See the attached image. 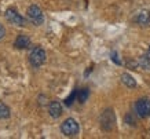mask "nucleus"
Listing matches in <instances>:
<instances>
[{"label":"nucleus","instance_id":"ddd939ff","mask_svg":"<svg viewBox=\"0 0 150 139\" xmlns=\"http://www.w3.org/2000/svg\"><path fill=\"white\" fill-rule=\"evenodd\" d=\"M139 65H141L143 69H149L150 67V55H142L141 59H139Z\"/></svg>","mask_w":150,"mask_h":139},{"label":"nucleus","instance_id":"9b49d317","mask_svg":"<svg viewBox=\"0 0 150 139\" xmlns=\"http://www.w3.org/2000/svg\"><path fill=\"white\" fill-rule=\"evenodd\" d=\"M90 96V90L88 88H81L77 91V101L80 103H84Z\"/></svg>","mask_w":150,"mask_h":139},{"label":"nucleus","instance_id":"423d86ee","mask_svg":"<svg viewBox=\"0 0 150 139\" xmlns=\"http://www.w3.org/2000/svg\"><path fill=\"white\" fill-rule=\"evenodd\" d=\"M6 18L8 21L10 23H13V25H17V26H25V18H23L22 15L17 11L15 9H8L6 11Z\"/></svg>","mask_w":150,"mask_h":139},{"label":"nucleus","instance_id":"0eeeda50","mask_svg":"<svg viewBox=\"0 0 150 139\" xmlns=\"http://www.w3.org/2000/svg\"><path fill=\"white\" fill-rule=\"evenodd\" d=\"M48 112H50V116L52 118H58L61 114H62V105L58 101H52L48 106Z\"/></svg>","mask_w":150,"mask_h":139},{"label":"nucleus","instance_id":"f3484780","mask_svg":"<svg viewBox=\"0 0 150 139\" xmlns=\"http://www.w3.org/2000/svg\"><path fill=\"white\" fill-rule=\"evenodd\" d=\"M149 50H150V47H149Z\"/></svg>","mask_w":150,"mask_h":139},{"label":"nucleus","instance_id":"39448f33","mask_svg":"<svg viewBox=\"0 0 150 139\" xmlns=\"http://www.w3.org/2000/svg\"><path fill=\"white\" fill-rule=\"evenodd\" d=\"M135 113L141 118L150 116V99L149 98H141L135 102Z\"/></svg>","mask_w":150,"mask_h":139},{"label":"nucleus","instance_id":"6e6552de","mask_svg":"<svg viewBox=\"0 0 150 139\" xmlns=\"http://www.w3.org/2000/svg\"><path fill=\"white\" fill-rule=\"evenodd\" d=\"M14 45L19 50L28 48V47L30 45V39H29V36H26V35H18V37L15 39Z\"/></svg>","mask_w":150,"mask_h":139},{"label":"nucleus","instance_id":"20e7f679","mask_svg":"<svg viewBox=\"0 0 150 139\" xmlns=\"http://www.w3.org/2000/svg\"><path fill=\"white\" fill-rule=\"evenodd\" d=\"M28 18L29 21L33 23V25H41L44 22V15H43V11L40 10V7L36 4H32L26 11Z\"/></svg>","mask_w":150,"mask_h":139},{"label":"nucleus","instance_id":"2eb2a0df","mask_svg":"<svg viewBox=\"0 0 150 139\" xmlns=\"http://www.w3.org/2000/svg\"><path fill=\"white\" fill-rule=\"evenodd\" d=\"M110 57H112V59H113V62H116L117 65H121V61L118 59L117 52H112V55H110Z\"/></svg>","mask_w":150,"mask_h":139},{"label":"nucleus","instance_id":"7ed1b4c3","mask_svg":"<svg viewBox=\"0 0 150 139\" xmlns=\"http://www.w3.org/2000/svg\"><path fill=\"white\" fill-rule=\"evenodd\" d=\"M29 62L33 67H40L46 62V51L41 47H35L29 54Z\"/></svg>","mask_w":150,"mask_h":139},{"label":"nucleus","instance_id":"f8f14e48","mask_svg":"<svg viewBox=\"0 0 150 139\" xmlns=\"http://www.w3.org/2000/svg\"><path fill=\"white\" fill-rule=\"evenodd\" d=\"M10 117V109L6 103L0 102V120H4Z\"/></svg>","mask_w":150,"mask_h":139},{"label":"nucleus","instance_id":"4468645a","mask_svg":"<svg viewBox=\"0 0 150 139\" xmlns=\"http://www.w3.org/2000/svg\"><path fill=\"white\" fill-rule=\"evenodd\" d=\"M76 98H77V90H74V91L72 92V94L69 95L68 98L65 99V105H66V106H72L73 101H74Z\"/></svg>","mask_w":150,"mask_h":139},{"label":"nucleus","instance_id":"f257e3e1","mask_svg":"<svg viewBox=\"0 0 150 139\" xmlns=\"http://www.w3.org/2000/svg\"><path fill=\"white\" fill-rule=\"evenodd\" d=\"M100 127H102V130L106 131V132H109L114 128L116 126V116H114V112L112 109H106L103 110V113L100 114Z\"/></svg>","mask_w":150,"mask_h":139},{"label":"nucleus","instance_id":"dca6fc26","mask_svg":"<svg viewBox=\"0 0 150 139\" xmlns=\"http://www.w3.org/2000/svg\"><path fill=\"white\" fill-rule=\"evenodd\" d=\"M4 35H6V29H4V26L3 25H0V40L4 37Z\"/></svg>","mask_w":150,"mask_h":139},{"label":"nucleus","instance_id":"9d476101","mask_svg":"<svg viewBox=\"0 0 150 139\" xmlns=\"http://www.w3.org/2000/svg\"><path fill=\"white\" fill-rule=\"evenodd\" d=\"M121 81H123L127 87H129V88H135V87H137V81H135V79H134L131 74H128V73L121 74Z\"/></svg>","mask_w":150,"mask_h":139},{"label":"nucleus","instance_id":"f03ea898","mask_svg":"<svg viewBox=\"0 0 150 139\" xmlns=\"http://www.w3.org/2000/svg\"><path fill=\"white\" fill-rule=\"evenodd\" d=\"M61 131L65 136H69V138H73L79 134L80 131V126L79 123L74 118H66V120L61 124Z\"/></svg>","mask_w":150,"mask_h":139},{"label":"nucleus","instance_id":"1a4fd4ad","mask_svg":"<svg viewBox=\"0 0 150 139\" xmlns=\"http://www.w3.org/2000/svg\"><path fill=\"white\" fill-rule=\"evenodd\" d=\"M135 22L139 23V25H142V26L149 25L150 23V13L149 11H141V13L135 17Z\"/></svg>","mask_w":150,"mask_h":139}]
</instances>
